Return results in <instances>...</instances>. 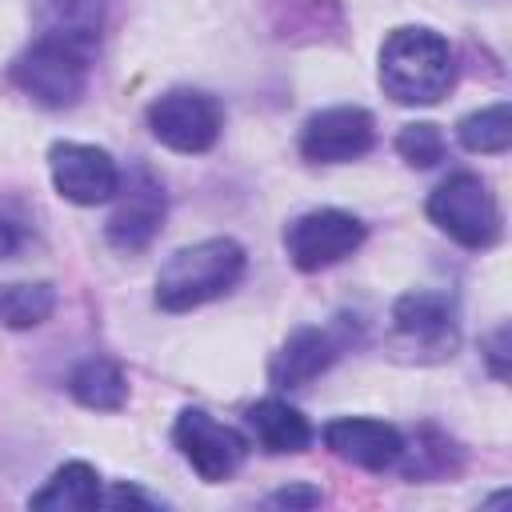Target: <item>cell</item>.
<instances>
[{"mask_svg": "<svg viewBox=\"0 0 512 512\" xmlns=\"http://www.w3.org/2000/svg\"><path fill=\"white\" fill-rule=\"evenodd\" d=\"M324 444L332 456H340L352 468L384 472V468L400 464L404 432L396 424L376 420V416H340V420L324 424Z\"/></svg>", "mask_w": 512, "mask_h": 512, "instance_id": "12", "label": "cell"}, {"mask_svg": "<svg viewBox=\"0 0 512 512\" xmlns=\"http://www.w3.org/2000/svg\"><path fill=\"white\" fill-rule=\"evenodd\" d=\"M456 80V52L452 44L420 24L392 28L380 44V88L404 108H428L448 96Z\"/></svg>", "mask_w": 512, "mask_h": 512, "instance_id": "1", "label": "cell"}, {"mask_svg": "<svg viewBox=\"0 0 512 512\" xmlns=\"http://www.w3.org/2000/svg\"><path fill=\"white\" fill-rule=\"evenodd\" d=\"M364 224L340 208H312L284 224V252L296 272H324L364 244Z\"/></svg>", "mask_w": 512, "mask_h": 512, "instance_id": "6", "label": "cell"}, {"mask_svg": "<svg viewBox=\"0 0 512 512\" xmlns=\"http://www.w3.org/2000/svg\"><path fill=\"white\" fill-rule=\"evenodd\" d=\"M56 312V288L48 280H16L0 284V324L12 332L40 328Z\"/></svg>", "mask_w": 512, "mask_h": 512, "instance_id": "17", "label": "cell"}, {"mask_svg": "<svg viewBox=\"0 0 512 512\" xmlns=\"http://www.w3.org/2000/svg\"><path fill=\"white\" fill-rule=\"evenodd\" d=\"M444 132L428 120H416V124H404L400 136H396V152L412 164V168H436L444 160Z\"/></svg>", "mask_w": 512, "mask_h": 512, "instance_id": "20", "label": "cell"}, {"mask_svg": "<svg viewBox=\"0 0 512 512\" xmlns=\"http://www.w3.org/2000/svg\"><path fill=\"white\" fill-rule=\"evenodd\" d=\"M392 332L400 344L428 352V360H444L452 356L460 328H456V304L448 292H432V288H416L404 292L392 304Z\"/></svg>", "mask_w": 512, "mask_h": 512, "instance_id": "11", "label": "cell"}, {"mask_svg": "<svg viewBox=\"0 0 512 512\" xmlns=\"http://www.w3.org/2000/svg\"><path fill=\"white\" fill-rule=\"evenodd\" d=\"M340 356V344L328 328H296L268 364V380L276 388H304L308 380L324 376Z\"/></svg>", "mask_w": 512, "mask_h": 512, "instance_id": "13", "label": "cell"}, {"mask_svg": "<svg viewBox=\"0 0 512 512\" xmlns=\"http://www.w3.org/2000/svg\"><path fill=\"white\" fill-rule=\"evenodd\" d=\"M220 128H224V112L216 96L200 88H172L148 104V132L180 156L208 152L220 140Z\"/></svg>", "mask_w": 512, "mask_h": 512, "instance_id": "5", "label": "cell"}, {"mask_svg": "<svg viewBox=\"0 0 512 512\" xmlns=\"http://www.w3.org/2000/svg\"><path fill=\"white\" fill-rule=\"evenodd\" d=\"M172 444L180 448V456L188 460V468L204 480V484H224L232 480L244 460H248V440L232 428L220 424L212 412L204 408H184L172 424Z\"/></svg>", "mask_w": 512, "mask_h": 512, "instance_id": "7", "label": "cell"}, {"mask_svg": "<svg viewBox=\"0 0 512 512\" xmlns=\"http://www.w3.org/2000/svg\"><path fill=\"white\" fill-rule=\"evenodd\" d=\"M484 348H488L484 360L492 364V376L504 380V376H508V328H496V332L484 340Z\"/></svg>", "mask_w": 512, "mask_h": 512, "instance_id": "22", "label": "cell"}, {"mask_svg": "<svg viewBox=\"0 0 512 512\" xmlns=\"http://www.w3.org/2000/svg\"><path fill=\"white\" fill-rule=\"evenodd\" d=\"M116 196L120 200H116V208L104 224V236L116 252L136 256L156 240V232L164 224V188L148 168H136L128 180L120 176Z\"/></svg>", "mask_w": 512, "mask_h": 512, "instance_id": "10", "label": "cell"}, {"mask_svg": "<svg viewBox=\"0 0 512 512\" xmlns=\"http://www.w3.org/2000/svg\"><path fill=\"white\" fill-rule=\"evenodd\" d=\"M244 424L252 432V440L268 452V456H292L304 452L312 444V424L300 408H292L280 396H264L244 412Z\"/></svg>", "mask_w": 512, "mask_h": 512, "instance_id": "14", "label": "cell"}, {"mask_svg": "<svg viewBox=\"0 0 512 512\" xmlns=\"http://www.w3.org/2000/svg\"><path fill=\"white\" fill-rule=\"evenodd\" d=\"M100 28H104V0H44L40 8V32H56L96 48Z\"/></svg>", "mask_w": 512, "mask_h": 512, "instance_id": "18", "label": "cell"}, {"mask_svg": "<svg viewBox=\"0 0 512 512\" xmlns=\"http://www.w3.org/2000/svg\"><path fill=\"white\" fill-rule=\"evenodd\" d=\"M244 244L232 236L196 240L164 260L156 272V304L164 312H192L224 292H232L244 276Z\"/></svg>", "mask_w": 512, "mask_h": 512, "instance_id": "2", "label": "cell"}, {"mask_svg": "<svg viewBox=\"0 0 512 512\" xmlns=\"http://www.w3.org/2000/svg\"><path fill=\"white\" fill-rule=\"evenodd\" d=\"M92 48L56 32H40L16 60H12V84L32 96L44 108H72L88 88V64Z\"/></svg>", "mask_w": 512, "mask_h": 512, "instance_id": "3", "label": "cell"}, {"mask_svg": "<svg viewBox=\"0 0 512 512\" xmlns=\"http://www.w3.org/2000/svg\"><path fill=\"white\" fill-rule=\"evenodd\" d=\"M376 144V120L360 104H332L304 120L300 156L312 164H352Z\"/></svg>", "mask_w": 512, "mask_h": 512, "instance_id": "8", "label": "cell"}, {"mask_svg": "<svg viewBox=\"0 0 512 512\" xmlns=\"http://www.w3.org/2000/svg\"><path fill=\"white\" fill-rule=\"evenodd\" d=\"M428 220L460 248L484 252L500 240V208L492 188L476 172H452L428 196Z\"/></svg>", "mask_w": 512, "mask_h": 512, "instance_id": "4", "label": "cell"}, {"mask_svg": "<svg viewBox=\"0 0 512 512\" xmlns=\"http://www.w3.org/2000/svg\"><path fill=\"white\" fill-rule=\"evenodd\" d=\"M48 172H52L56 196L80 208H96L112 200L120 188V168L112 152L96 144H80V140H56L48 148Z\"/></svg>", "mask_w": 512, "mask_h": 512, "instance_id": "9", "label": "cell"}, {"mask_svg": "<svg viewBox=\"0 0 512 512\" xmlns=\"http://www.w3.org/2000/svg\"><path fill=\"white\" fill-rule=\"evenodd\" d=\"M20 248H24V232H20V224H16V220H0V260L16 256Z\"/></svg>", "mask_w": 512, "mask_h": 512, "instance_id": "23", "label": "cell"}, {"mask_svg": "<svg viewBox=\"0 0 512 512\" xmlns=\"http://www.w3.org/2000/svg\"><path fill=\"white\" fill-rule=\"evenodd\" d=\"M96 504H104V484L88 460L60 464L44 480V488L28 496V508H48V512H88Z\"/></svg>", "mask_w": 512, "mask_h": 512, "instance_id": "15", "label": "cell"}, {"mask_svg": "<svg viewBox=\"0 0 512 512\" xmlns=\"http://www.w3.org/2000/svg\"><path fill=\"white\" fill-rule=\"evenodd\" d=\"M268 504H276V508H312V504H320V488L292 484V488L272 492V496H268Z\"/></svg>", "mask_w": 512, "mask_h": 512, "instance_id": "21", "label": "cell"}, {"mask_svg": "<svg viewBox=\"0 0 512 512\" xmlns=\"http://www.w3.org/2000/svg\"><path fill=\"white\" fill-rule=\"evenodd\" d=\"M68 392H72L76 404H84V408H92V412H116V408H124V400H128V376H124L112 360L92 356V360H80V364L72 368Z\"/></svg>", "mask_w": 512, "mask_h": 512, "instance_id": "16", "label": "cell"}, {"mask_svg": "<svg viewBox=\"0 0 512 512\" xmlns=\"http://www.w3.org/2000/svg\"><path fill=\"white\" fill-rule=\"evenodd\" d=\"M456 140L468 148V152H480V156H500L508 152L512 144V108L504 100L488 104V108H476L468 112L460 124H456Z\"/></svg>", "mask_w": 512, "mask_h": 512, "instance_id": "19", "label": "cell"}]
</instances>
